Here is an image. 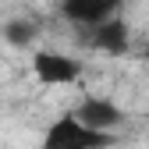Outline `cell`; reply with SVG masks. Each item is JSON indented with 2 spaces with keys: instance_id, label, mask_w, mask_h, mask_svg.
Instances as JSON below:
<instances>
[{
  "instance_id": "6da1fadb",
  "label": "cell",
  "mask_w": 149,
  "mask_h": 149,
  "mask_svg": "<svg viewBox=\"0 0 149 149\" xmlns=\"http://www.w3.org/2000/svg\"><path fill=\"white\" fill-rule=\"evenodd\" d=\"M117 139L114 132H96V128H85L74 114L57 117L46 135H43V149H110Z\"/></svg>"
},
{
  "instance_id": "7a4b0ae2",
  "label": "cell",
  "mask_w": 149,
  "mask_h": 149,
  "mask_svg": "<svg viewBox=\"0 0 149 149\" xmlns=\"http://www.w3.org/2000/svg\"><path fill=\"white\" fill-rule=\"evenodd\" d=\"M82 71H85V64L71 53H61V50H36L32 53V74L43 85H74L82 78Z\"/></svg>"
},
{
  "instance_id": "3957f363",
  "label": "cell",
  "mask_w": 149,
  "mask_h": 149,
  "mask_svg": "<svg viewBox=\"0 0 149 149\" xmlns=\"http://www.w3.org/2000/svg\"><path fill=\"white\" fill-rule=\"evenodd\" d=\"M124 0H57V7L61 14L68 18L71 25H78V29H96L100 22H107V18H114L121 11Z\"/></svg>"
},
{
  "instance_id": "277c9868",
  "label": "cell",
  "mask_w": 149,
  "mask_h": 149,
  "mask_svg": "<svg viewBox=\"0 0 149 149\" xmlns=\"http://www.w3.org/2000/svg\"><path fill=\"white\" fill-rule=\"evenodd\" d=\"M74 117H78L85 128H96V132H114L128 121V114L110 100V96H85L74 110Z\"/></svg>"
},
{
  "instance_id": "5b68a950",
  "label": "cell",
  "mask_w": 149,
  "mask_h": 149,
  "mask_svg": "<svg viewBox=\"0 0 149 149\" xmlns=\"http://www.w3.org/2000/svg\"><path fill=\"white\" fill-rule=\"evenodd\" d=\"M89 46L107 53V57H124L128 50H132V29H128L124 18H107L100 22L96 29H89Z\"/></svg>"
},
{
  "instance_id": "8992f818",
  "label": "cell",
  "mask_w": 149,
  "mask_h": 149,
  "mask_svg": "<svg viewBox=\"0 0 149 149\" xmlns=\"http://www.w3.org/2000/svg\"><path fill=\"white\" fill-rule=\"evenodd\" d=\"M36 36H39V25L32 22V18H11V22L4 25V39L7 46H32L36 43Z\"/></svg>"
},
{
  "instance_id": "52a82bcc",
  "label": "cell",
  "mask_w": 149,
  "mask_h": 149,
  "mask_svg": "<svg viewBox=\"0 0 149 149\" xmlns=\"http://www.w3.org/2000/svg\"><path fill=\"white\" fill-rule=\"evenodd\" d=\"M146 61H149V50H146Z\"/></svg>"
}]
</instances>
